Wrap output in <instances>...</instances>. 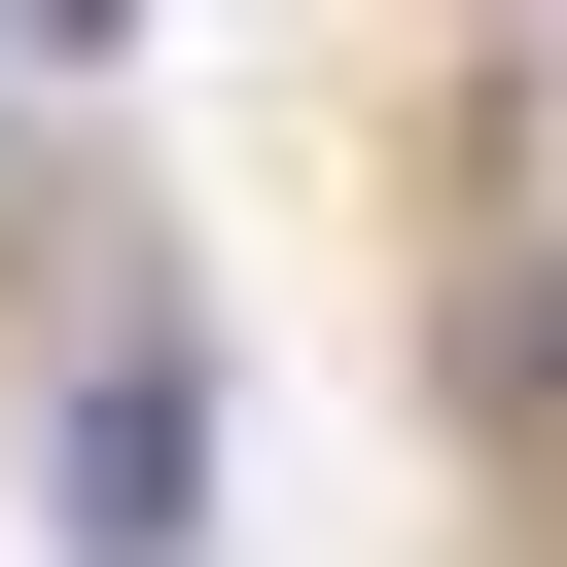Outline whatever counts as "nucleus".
Returning a JSON list of instances; mask_svg holds the SVG:
<instances>
[{
    "mask_svg": "<svg viewBox=\"0 0 567 567\" xmlns=\"http://www.w3.org/2000/svg\"><path fill=\"white\" fill-rule=\"evenodd\" d=\"M461 390L567 461V0L496 35V142H461Z\"/></svg>",
    "mask_w": 567,
    "mask_h": 567,
    "instance_id": "1",
    "label": "nucleus"
},
{
    "mask_svg": "<svg viewBox=\"0 0 567 567\" xmlns=\"http://www.w3.org/2000/svg\"><path fill=\"white\" fill-rule=\"evenodd\" d=\"M177 461H213V390H177V354H106V390H71V532L142 567V532H177Z\"/></svg>",
    "mask_w": 567,
    "mask_h": 567,
    "instance_id": "2",
    "label": "nucleus"
}]
</instances>
